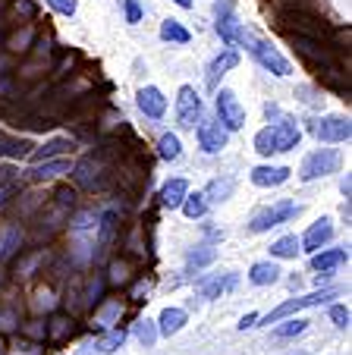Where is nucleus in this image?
<instances>
[{
    "mask_svg": "<svg viewBox=\"0 0 352 355\" xmlns=\"http://www.w3.org/2000/svg\"><path fill=\"white\" fill-rule=\"evenodd\" d=\"M214 107H217V123L226 129V132H236V129L246 126V107L240 104L236 92L217 88V92H214Z\"/></svg>",
    "mask_w": 352,
    "mask_h": 355,
    "instance_id": "3",
    "label": "nucleus"
},
{
    "mask_svg": "<svg viewBox=\"0 0 352 355\" xmlns=\"http://www.w3.org/2000/svg\"><path fill=\"white\" fill-rule=\"evenodd\" d=\"M176 7H183V10H192V0H173Z\"/></svg>",
    "mask_w": 352,
    "mask_h": 355,
    "instance_id": "37",
    "label": "nucleus"
},
{
    "mask_svg": "<svg viewBox=\"0 0 352 355\" xmlns=\"http://www.w3.org/2000/svg\"><path fill=\"white\" fill-rule=\"evenodd\" d=\"M217 258V248H211V245H199L192 252V255L186 258V270H201V268H208V264Z\"/></svg>",
    "mask_w": 352,
    "mask_h": 355,
    "instance_id": "28",
    "label": "nucleus"
},
{
    "mask_svg": "<svg viewBox=\"0 0 352 355\" xmlns=\"http://www.w3.org/2000/svg\"><path fill=\"white\" fill-rule=\"evenodd\" d=\"M13 192H16V186H3V182H0V205H3V201H7Z\"/></svg>",
    "mask_w": 352,
    "mask_h": 355,
    "instance_id": "36",
    "label": "nucleus"
},
{
    "mask_svg": "<svg viewBox=\"0 0 352 355\" xmlns=\"http://www.w3.org/2000/svg\"><path fill=\"white\" fill-rule=\"evenodd\" d=\"M160 38L173 41V44H189V41H192V32H189V28H183L176 19H164V22H160Z\"/></svg>",
    "mask_w": 352,
    "mask_h": 355,
    "instance_id": "23",
    "label": "nucleus"
},
{
    "mask_svg": "<svg viewBox=\"0 0 352 355\" xmlns=\"http://www.w3.org/2000/svg\"><path fill=\"white\" fill-rule=\"evenodd\" d=\"M302 248H299V239L296 236H283V239H277L271 245V255L274 258H296Z\"/></svg>",
    "mask_w": 352,
    "mask_h": 355,
    "instance_id": "29",
    "label": "nucleus"
},
{
    "mask_svg": "<svg viewBox=\"0 0 352 355\" xmlns=\"http://www.w3.org/2000/svg\"><path fill=\"white\" fill-rule=\"evenodd\" d=\"M51 10H57V13H63V16H73L76 10H79V0H44Z\"/></svg>",
    "mask_w": 352,
    "mask_h": 355,
    "instance_id": "32",
    "label": "nucleus"
},
{
    "mask_svg": "<svg viewBox=\"0 0 352 355\" xmlns=\"http://www.w3.org/2000/svg\"><path fill=\"white\" fill-rule=\"evenodd\" d=\"M349 261V252L346 248H324V252H315L312 255V270H318V274H330V270H337L340 264H346Z\"/></svg>",
    "mask_w": 352,
    "mask_h": 355,
    "instance_id": "14",
    "label": "nucleus"
},
{
    "mask_svg": "<svg viewBox=\"0 0 352 355\" xmlns=\"http://www.w3.org/2000/svg\"><path fill=\"white\" fill-rule=\"evenodd\" d=\"M123 343H126V334H123V330H113V334L101 336V340L94 343V349H98V352H117Z\"/></svg>",
    "mask_w": 352,
    "mask_h": 355,
    "instance_id": "30",
    "label": "nucleus"
},
{
    "mask_svg": "<svg viewBox=\"0 0 352 355\" xmlns=\"http://www.w3.org/2000/svg\"><path fill=\"white\" fill-rule=\"evenodd\" d=\"M292 170L290 167H255L252 170V182L261 189H271V186H283L290 180Z\"/></svg>",
    "mask_w": 352,
    "mask_h": 355,
    "instance_id": "15",
    "label": "nucleus"
},
{
    "mask_svg": "<svg viewBox=\"0 0 352 355\" xmlns=\"http://www.w3.org/2000/svg\"><path fill=\"white\" fill-rule=\"evenodd\" d=\"M236 283H240V277L236 274H220V277H214L211 283L201 286V295H205V299H217V295H224L226 289H233Z\"/></svg>",
    "mask_w": 352,
    "mask_h": 355,
    "instance_id": "22",
    "label": "nucleus"
},
{
    "mask_svg": "<svg viewBox=\"0 0 352 355\" xmlns=\"http://www.w3.org/2000/svg\"><path fill=\"white\" fill-rule=\"evenodd\" d=\"M189 315L183 309H164L158 318V334L160 336H173V334H180L183 327H186Z\"/></svg>",
    "mask_w": 352,
    "mask_h": 355,
    "instance_id": "16",
    "label": "nucleus"
},
{
    "mask_svg": "<svg viewBox=\"0 0 352 355\" xmlns=\"http://www.w3.org/2000/svg\"><path fill=\"white\" fill-rule=\"evenodd\" d=\"M249 280H252L255 286H271V283L280 280V268L274 261H258L249 270Z\"/></svg>",
    "mask_w": 352,
    "mask_h": 355,
    "instance_id": "19",
    "label": "nucleus"
},
{
    "mask_svg": "<svg viewBox=\"0 0 352 355\" xmlns=\"http://www.w3.org/2000/svg\"><path fill=\"white\" fill-rule=\"evenodd\" d=\"M312 132L318 141H349L352 126L346 116H321L312 123Z\"/></svg>",
    "mask_w": 352,
    "mask_h": 355,
    "instance_id": "9",
    "label": "nucleus"
},
{
    "mask_svg": "<svg viewBox=\"0 0 352 355\" xmlns=\"http://www.w3.org/2000/svg\"><path fill=\"white\" fill-rule=\"evenodd\" d=\"M299 211H302V205H296V201H277L271 208H261V211H255L252 220H249V233H267V230L292 220Z\"/></svg>",
    "mask_w": 352,
    "mask_h": 355,
    "instance_id": "4",
    "label": "nucleus"
},
{
    "mask_svg": "<svg viewBox=\"0 0 352 355\" xmlns=\"http://www.w3.org/2000/svg\"><path fill=\"white\" fill-rule=\"evenodd\" d=\"M340 295V289H318V293H308V295H296V299H290V302H283V305H277V309L271 311V315H265L261 318V324H277V321H283V318H290V315H296V311H302V309H312V305H324V302H330V299H337Z\"/></svg>",
    "mask_w": 352,
    "mask_h": 355,
    "instance_id": "5",
    "label": "nucleus"
},
{
    "mask_svg": "<svg viewBox=\"0 0 352 355\" xmlns=\"http://www.w3.org/2000/svg\"><path fill=\"white\" fill-rule=\"evenodd\" d=\"M233 189H236V180H233V176H224V180H214L201 195H205V201H214V205H220V201H226L233 195Z\"/></svg>",
    "mask_w": 352,
    "mask_h": 355,
    "instance_id": "21",
    "label": "nucleus"
},
{
    "mask_svg": "<svg viewBox=\"0 0 352 355\" xmlns=\"http://www.w3.org/2000/svg\"><path fill=\"white\" fill-rule=\"evenodd\" d=\"M255 321H258V315H255V311H249L246 318H242L240 321V330H249V327H255Z\"/></svg>",
    "mask_w": 352,
    "mask_h": 355,
    "instance_id": "35",
    "label": "nucleus"
},
{
    "mask_svg": "<svg viewBox=\"0 0 352 355\" xmlns=\"http://www.w3.org/2000/svg\"><path fill=\"white\" fill-rule=\"evenodd\" d=\"M236 67H240V54H236V51H224V54H217L211 60V67H208V76H205L208 88H211V92H217L220 79H224L230 69H236Z\"/></svg>",
    "mask_w": 352,
    "mask_h": 355,
    "instance_id": "13",
    "label": "nucleus"
},
{
    "mask_svg": "<svg viewBox=\"0 0 352 355\" xmlns=\"http://www.w3.org/2000/svg\"><path fill=\"white\" fill-rule=\"evenodd\" d=\"M305 330H308L305 318H290V321H283L280 327H274L271 336L274 340H290V336H299V334H305Z\"/></svg>",
    "mask_w": 352,
    "mask_h": 355,
    "instance_id": "26",
    "label": "nucleus"
},
{
    "mask_svg": "<svg viewBox=\"0 0 352 355\" xmlns=\"http://www.w3.org/2000/svg\"><path fill=\"white\" fill-rule=\"evenodd\" d=\"M230 141V132L217 120H199V145L205 155H220Z\"/></svg>",
    "mask_w": 352,
    "mask_h": 355,
    "instance_id": "10",
    "label": "nucleus"
},
{
    "mask_svg": "<svg viewBox=\"0 0 352 355\" xmlns=\"http://www.w3.org/2000/svg\"><path fill=\"white\" fill-rule=\"evenodd\" d=\"M330 236H333V223H330V217H321V220H315L312 227H308V233L299 239V248H305L308 255H315L318 248H324L327 242H330Z\"/></svg>",
    "mask_w": 352,
    "mask_h": 355,
    "instance_id": "11",
    "label": "nucleus"
},
{
    "mask_svg": "<svg viewBox=\"0 0 352 355\" xmlns=\"http://www.w3.org/2000/svg\"><path fill=\"white\" fill-rule=\"evenodd\" d=\"M214 28H217V35L226 41V44H242L249 47V41H252V35L246 32V26H242L240 19H236V13H233V0H220L217 7V22H214Z\"/></svg>",
    "mask_w": 352,
    "mask_h": 355,
    "instance_id": "6",
    "label": "nucleus"
},
{
    "mask_svg": "<svg viewBox=\"0 0 352 355\" xmlns=\"http://www.w3.org/2000/svg\"><path fill=\"white\" fill-rule=\"evenodd\" d=\"M123 7H126V22H142V7H139V0H123Z\"/></svg>",
    "mask_w": 352,
    "mask_h": 355,
    "instance_id": "34",
    "label": "nucleus"
},
{
    "mask_svg": "<svg viewBox=\"0 0 352 355\" xmlns=\"http://www.w3.org/2000/svg\"><path fill=\"white\" fill-rule=\"evenodd\" d=\"M158 155L164 157V161H180V155H183V145H180V135H173V132H164L158 139Z\"/></svg>",
    "mask_w": 352,
    "mask_h": 355,
    "instance_id": "24",
    "label": "nucleus"
},
{
    "mask_svg": "<svg viewBox=\"0 0 352 355\" xmlns=\"http://www.w3.org/2000/svg\"><path fill=\"white\" fill-rule=\"evenodd\" d=\"M201 120V98L192 85L180 88V98H176V123L180 129H195Z\"/></svg>",
    "mask_w": 352,
    "mask_h": 355,
    "instance_id": "8",
    "label": "nucleus"
},
{
    "mask_svg": "<svg viewBox=\"0 0 352 355\" xmlns=\"http://www.w3.org/2000/svg\"><path fill=\"white\" fill-rule=\"evenodd\" d=\"M32 173L35 182H44V180H53V176H60V173H69V161H38V167L28 170Z\"/></svg>",
    "mask_w": 352,
    "mask_h": 355,
    "instance_id": "20",
    "label": "nucleus"
},
{
    "mask_svg": "<svg viewBox=\"0 0 352 355\" xmlns=\"http://www.w3.org/2000/svg\"><path fill=\"white\" fill-rule=\"evenodd\" d=\"M249 51H252V57L267 69V73H274V76H290V73H292V63L286 60L283 54H280V51L271 44V41L252 38V41H249Z\"/></svg>",
    "mask_w": 352,
    "mask_h": 355,
    "instance_id": "7",
    "label": "nucleus"
},
{
    "mask_svg": "<svg viewBox=\"0 0 352 355\" xmlns=\"http://www.w3.org/2000/svg\"><path fill=\"white\" fill-rule=\"evenodd\" d=\"M32 151V141L28 139H10V135H0V155L7 157H28Z\"/></svg>",
    "mask_w": 352,
    "mask_h": 355,
    "instance_id": "25",
    "label": "nucleus"
},
{
    "mask_svg": "<svg viewBox=\"0 0 352 355\" xmlns=\"http://www.w3.org/2000/svg\"><path fill=\"white\" fill-rule=\"evenodd\" d=\"M139 110L145 116H151V120H160V116L167 114V98H164V92H160L158 85H145V88H139Z\"/></svg>",
    "mask_w": 352,
    "mask_h": 355,
    "instance_id": "12",
    "label": "nucleus"
},
{
    "mask_svg": "<svg viewBox=\"0 0 352 355\" xmlns=\"http://www.w3.org/2000/svg\"><path fill=\"white\" fill-rule=\"evenodd\" d=\"M302 141V132L299 126L290 120V116H283L280 123H274V126H265L258 135H255V151H258L261 157H271V155H283V151H292V148Z\"/></svg>",
    "mask_w": 352,
    "mask_h": 355,
    "instance_id": "1",
    "label": "nucleus"
},
{
    "mask_svg": "<svg viewBox=\"0 0 352 355\" xmlns=\"http://www.w3.org/2000/svg\"><path fill=\"white\" fill-rule=\"evenodd\" d=\"M135 340H139L145 349H151L154 340H158V330H154V324L151 321H139V324H135Z\"/></svg>",
    "mask_w": 352,
    "mask_h": 355,
    "instance_id": "31",
    "label": "nucleus"
},
{
    "mask_svg": "<svg viewBox=\"0 0 352 355\" xmlns=\"http://www.w3.org/2000/svg\"><path fill=\"white\" fill-rule=\"evenodd\" d=\"M180 208H183V214H186L189 220H199V217L208 211V201H205V195H201V192H195V195L186 192V198H183Z\"/></svg>",
    "mask_w": 352,
    "mask_h": 355,
    "instance_id": "27",
    "label": "nucleus"
},
{
    "mask_svg": "<svg viewBox=\"0 0 352 355\" xmlns=\"http://www.w3.org/2000/svg\"><path fill=\"white\" fill-rule=\"evenodd\" d=\"M186 192H189V182L186 180H180V176H176V180H170L164 189H160V201H164V208H170V211L180 208L183 198H186Z\"/></svg>",
    "mask_w": 352,
    "mask_h": 355,
    "instance_id": "17",
    "label": "nucleus"
},
{
    "mask_svg": "<svg viewBox=\"0 0 352 355\" xmlns=\"http://www.w3.org/2000/svg\"><path fill=\"white\" fill-rule=\"evenodd\" d=\"M330 321L337 324L340 330H346V327H349V321H352L349 309H346V305H333V309H330Z\"/></svg>",
    "mask_w": 352,
    "mask_h": 355,
    "instance_id": "33",
    "label": "nucleus"
},
{
    "mask_svg": "<svg viewBox=\"0 0 352 355\" xmlns=\"http://www.w3.org/2000/svg\"><path fill=\"white\" fill-rule=\"evenodd\" d=\"M343 164V155L337 148H321V151H312V155L302 161L299 167V180L302 182H312V180H321V176H330L340 170Z\"/></svg>",
    "mask_w": 352,
    "mask_h": 355,
    "instance_id": "2",
    "label": "nucleus"
},
{
    "mask_svg": "<svg viewBox=\"0 0 352 355\" xmlns=\"http://www.w3.org/2000/svg\"><path fill=\"white\" fill-rule=\"evenodd\" d=\"M67 151H73V141H69V139H51V141H47V145L32 148V151H28V157H32V161L38 164V161H47V157L67 155Z\"/></svg>",
    "mask_w": 352,
    "mask_h": 355,
    "instance_id": "18",
    "label": "nucleus"
}]
</instances>
